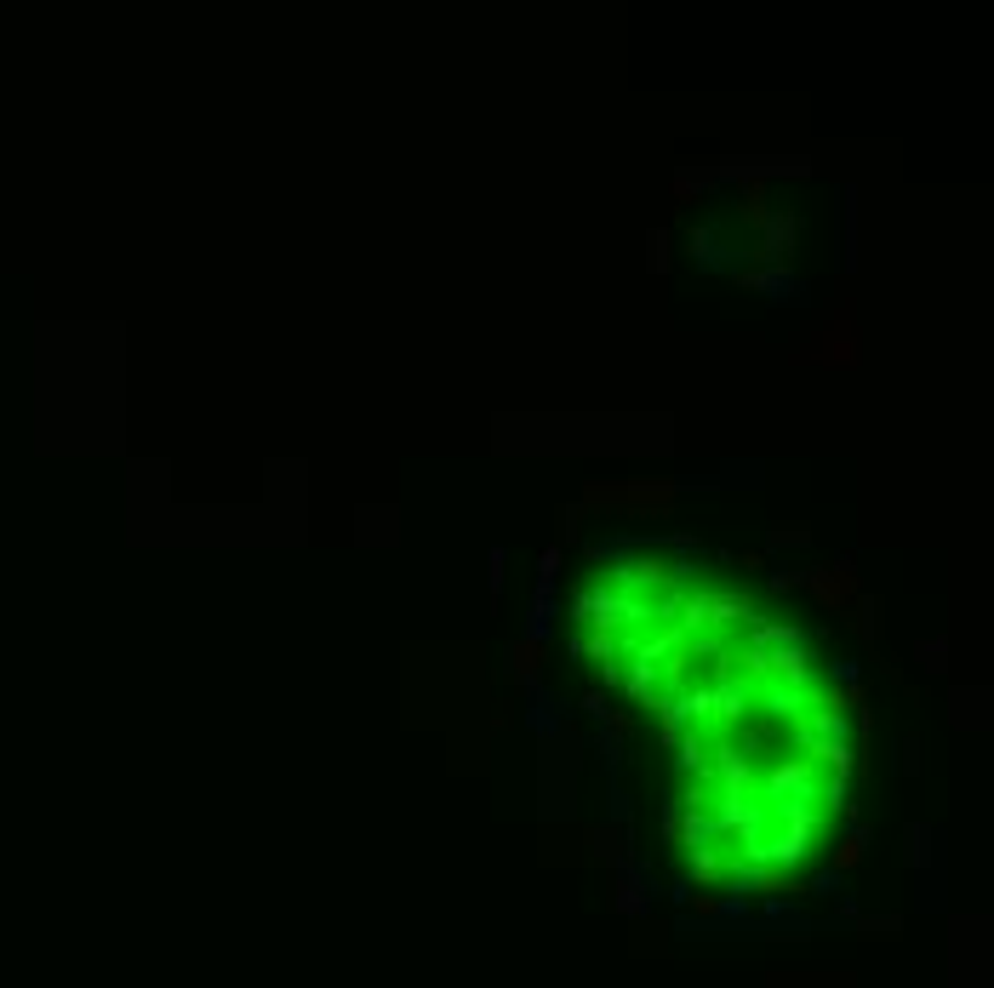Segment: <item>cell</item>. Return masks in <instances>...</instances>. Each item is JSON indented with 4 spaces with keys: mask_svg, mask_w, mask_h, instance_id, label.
Masks as SVG:
<instances>
[{
    "mask_svg": "<svg viewBox=\"0 0 994 988\" xmlns=\"http://www.w3.org/2000/svg\"><path fill=\"white\" fill-rule=\"evenodd\" d=\"M680 503V480H589L583 486V514H629V520H669Z\"/></svg>",
    "mask_w": 994,
    "mask_h": 988,
    "instance_id": "1",
    "label": "cell"
},
{
    "mask_svg": "<svg viewBox=\"0 0 994 988\" xmlns=\"http://www.w3.org/2000/svg\"><path fill=\"white\" fill-rule=\"evenodd\" d=\"M795 360L800 366H817V372H857V366H863V332H857V315L852 309L823 315L812 332L800 337Z\"/></svg>",
    "mask_w": 994,
    "mask_h": 988,
    "instance_id": "2",
    "label": "cell"
},
{
    "mask_svg": "<svg viewBox=\"0 0 994 988\" xmlns=\"http://www.w3.org/2000/svg\"><path fill=\"white\" fill-rule=\"evenodd\" d=\"M800 583H806V594H812L823 612H835V617L852 606L857 594H863V577H857L852 560H835V566H812V572L800 577Z\"/></svg>",
    "mask_w": 994,
    "mask_h": 988,
    "instance_id": "3",
    "label": "cell"
},
{
    "mask_svg": "<svg viewBox=\"0 0 994 988\" xmlns=\"http://www.w3.org/2000/svg\"><path fill=\"white\" fill-rule=\"evenodd\" d=\"M795 246H800V218H795V212H772V218H766V229H760L755 263H772L777 275H783V263L795 257Z\"/></svg>",
    "mask_w": 994,
    "mask_h": 988,
    "instance_id": "4",
    "label": "cell"
},
{
    "mask_svg": "<svg viewBox=\"0 0 994 988\" xmlns=\"http://www.w3.org/2000/svg\"><path fill=\"white\" fill-rule=\"evenodd\" d=\"M840 617H846V629H852L863 646H880V600H875V594H857Z\"/></svg>",
    "mask_w": 994,
    "mask_h": 988,
    "instance_id": "5",
    "label": "cell"
},
{
    "mask_svg": "<svg viewBox=\"0 0 994 988\" xmlns=\"http://www.w3.org/2000/svg\"><path fill=\"white\" fill-rule=\"evenodd\" d=\"M537 669H543V634H532V640L509 646V680H532Z\"/></svg>",
    "mask_w": 994,
    "mask_h": 988,
    "instance_id": "6",
    "label": "cell"
},
{
    "mask_svg": "<svg viewBox=\"0 0 994 988\" xmlns=\"http://www.w3.org/2000/svg\"><path fill=\"white\" fill-rule=\"evenodd\" d=\"M915 663H920L926 674H943V669H949V640H920V646H915Z\"/></svg>",
    "mask_w": 994,
    "mask_h": 988,
    "instance_id": "7",
    "label": "cell"
},
{
    "mask_svg": "<svg viewBox=\"0 0 994 988\" xmlns=\"http://www.w3.org/2000/svg\"><path fill=\"white\" fill-rule=\"evenodd\" d=\"M806 543H812V526H800V520L772 526V549H806Z\"/></svg>",
    "mask_w": 994,
    "mask_h": 988,
    "instance_id": "8",
    "label": "cell"
},
{
    "mask_svg": "<svg viewBox=\"0 0 994 988\" xmlns=\"http://www.w3.org/2000/svg\"><path fill=\"white\" fill-rule=\"evenodd\" d=\"M646 269H652V275L669 269V229H652V235H646Z\"/></svg>",
    "mask_w": 994,
    "mask_h": 988,
    "instance_id": "9",
    "label": "cell"
},
{
    "mask_svg": "<svg viewBox=\"0 0 994 988\" xmlns=\"http://www.w3.org/2000/svg\"><path fill=\"white\" fill-rule=\"evenodd\" d=\"M709 178H715V172H680V178H675V200H680V206H692V200L709 189Z\"/></svg>",
    "mask_w": 994,
    "mask_h": 988,
    "instance_id": "10",
    "label": "cell"
},
{
    "mask_svg": "<svg viewBox=\"0 0 994 988\" xmlns=\"http://www.w3.org/2000/svg\"><path fill=\"white\" fill-rule=\"evenodd\" d=\"M692 257H703V263H715V257H720L715 229H692Z\"/></svg>",
    "mask_w": 994,
    "mask_h": 988,
    "instance_id": "11",
    "label": "cell"
},
{
    "mask_svg": "<svg viewBox=\"0 0 994 988\" xmlns=\"http://www.w3.org/2000/svg\"><path fill=\"white\" fill-rule=\"evenodd\" d=\"M857 857H863V834H846V840L835 846V863H840V869H852Z\"/></svg>",
    "mask_w": 994,
    "mask_h": 988,
    "instance_id": "12",
    "label": "cell"
},
{
    "mask_svg": "<svg viewBox=\"0 0 994 988\" xmlns=\"http://www.w3.org/2000/svg\"><path fill=\"white\" fill-rule=\"evenodd\" d=\"M577 532H583V509L572 503V509H560V543H572Z\"/></svg>",
    "mask_w": 994,
    "mask_h": 988,
    "instance_id": "13",
    "label": "cell"
},
{
    "mask_svg": "<svg viewBox=\"0 0 994 988\" xmlns=\"http://www.w3.org/2000/svg\"><path fill=\"white\" fill-rule=\"evenodd\" d=\"M595 851H600V857H617V834L600 829V834H595Z\"/></svg>",
    "mask_w": 994,
    "mask_h": 988,
    "instance_id": "14",
    "label": "cell"
}]
</instances>
